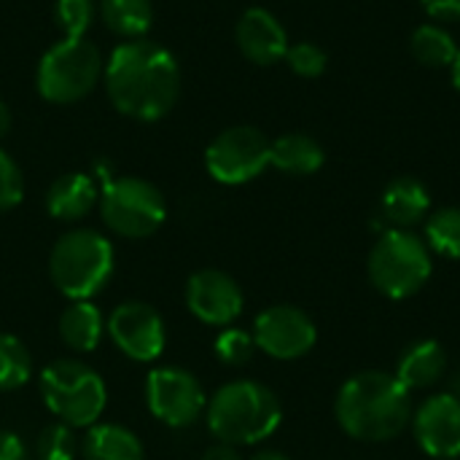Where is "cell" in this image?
<instances>
[{
	"label": "cell",
	"mask_w": 460,
	"mask_h": 460,
	"mask_svg": "<svg viewBox=\"0 0 460 460\" xmlns=\"http://www.w3.org/2000/svg\"><path fill=\"white\" fill-rule=\"evenodd\" d=\"M86 460H146L140 439L119 423H94L81 439Z\"/></svg>",
	"instance_id": "ffe728a7"
},
{
	"label": "cell",
	"mask_w": 460,
	"mask_h": 460,
	"mask_svg": "<svg viewBox=\"0 0 460 460\" xmlns=\"http://www.w3.org/2000/svg\"><path fill=\"white\" fill-rule=\"evenodd\" d=\"M97 205L108 229L127 240L151 237L167 218L164 194L143 178H116L105 183Z\"/></svg>",
	"instance_id": "ba28073f"
},
{
	"label": "cell",
	"mask_w": 460,
	"mask_h": 460,
	"mask_svg": "<svg viewBox=\"0 0 460 460\" xmlns=\"http://www.w3.org/2000/svg\"><path fill=\"white\" fill-rule=\"evenodd\" d=\"M113 264V245L105 234L94 229H70L51 248L49 275L62 296L89 302L111 283Z\"/></svg>",
	"instance_id": "277c9868"
},
{
	"label": "cell",
	"mask_w": 460,
	"mask_h": 460,
	"mask_svg": "<svg viewBox=\"0 0 460 460\" xmlns=\"http://www.w3.org/2000/svg\"><path fill=\"white\" fill-rule=\"evenodd\" d=\"M426 13L439 22H460V0H420Z\"/></svg>",
	"instance_id": "4dcf8cb0"
},
{
	"label": "cell",
	"mask_w": 460,
	"mask_h": 460,
	"mask_svg": "<svg viewBox=\"0 0 460 460\" xmlns=\"http://www.w3.org/2000/svg\"><path fill=\"white\" fill-rule=\"evenodd\" d=\"M251 460H288L283 453H278V450H261V453H256Z\"/></svg>",
	"instance_id": "e575fe53"
},
{
	"label": "cell",
	"mask_w": 460,
	"mask_h": 460,
	"mask_svg": "<svg viewBox=\"0 0 460 460\" xmlns=\"http://www.w3.org/2000/svg\"><path fill=\"white\" fill-rule=\"evenodd\" d=\"M453 84H456V89L460 92V49H458V54H456V59H453Z\"/></svg>",
	"instance_id": "d590c367"
},
{
	"label": "cell",
	"mask_w": 460,
	"mask_h": 460,
	"mask_svg": "<svg viewBox=\"0 0 460 460\" xmlns=\"http://www.w3.org/2000/svg\"><path fill=\"white\" fill-rule=\"evenodd\" d=\"M35 453H38V460H75V456L81 453V442L70 426L51 423L38 434Z\"/></svg>",
	"instance_id": "484cf974"
},
{
	"label": "cell",
	"mask_w": 460,
	"mask_h": 460,
	"mask_svg": "<svg viewBox=\"0 0 460 460\" xmlns=\"http://www.w3.org/2000/svg\"><path fill=\"white\" fill-rule=\"evenodd\" d=\"M27 450L22 439L11 431H0V460H24Z\"/></svg>",
	"instance_id": "1f68e13d"
},
{
	"label": "cell",
	"mask_w": 460,
	"mask_h": 460,
	"mask_svg": "<svg viewBox=\"0 0 460 460\" xmlns=\"http://www.w3.org/2000/svg\"><path fill=\"white\" fill-rule=\"evenodd\" d=\"M202 460H243V456L237 453V447H234V445L218 442V445H213V447H208V450H205Z\"/></svg>",
	"instance_id": "d6a6232c"
},
{
	"label": "cell",
	"mask_w": 460,
	"mask_h": 460,
	"mask_svg": "<svg viewBox=\"0 0 460 460\" xmlns=\"http://www.w3.org/2000/svg\"><path fill=\"white\" fill-rule=\"evenodd\" d=\"M108 334L113 345L132 361L148 364L164 353V321L146 302H124L108 318Z\"/></svg>",
	"instance_id": "7c38bea8"
},
{
	"label": "cell",
	"mask_w": 460,
	"mask_h": 460,
	"mask_svg": "<svg viewBox=\"0 0 460 460\" xmlns=\"http://www.w3.org/2000/svg\"><path fill=\"white\" fill-rule=\"evenodd\" d=\"M447 369V356L445 348L437 340H418L404 348V353L396 361V380L412 394V391H426L442 380Z\"/></svg>",
	"instance_id": "e0dca14e"
},
{
	"label": "cell",
	"mask_w": 460,
	"mask_h": 460,
	"mask_svg": "<svg viewBox=\"0 0 460 460\" xmlns=\"http://www.w3.org/2000/svg\"><path fill=\"white\" fill-rule=\"evenodd\" d=\"M40 394L51 415L70 429H92L108 404L102 377L73 358L54 361L40 375Z\"/></svg>",
	"instance_id": "8992f818"
},
{
	"label": "cell",
	"mask_w": 460,
	"mask_h": 460,
	"mask_svg": "<svg viewBox=\"0 0 460 460\" xmlns=\"http://www.w3.org/2000/svg\"><path fill=\"white\" fill-rule=\"evenodd\" d=\"M286 62L288 67L296 73V75H305V78H318L326 65H329V57L321 46L310 43V40H299L294 46H288L286 51Z\"/></svg>",
	"instance_id": "f1b7e54d"
},
{
	"label": "cell",
	"mask_w": 460,
	"mask_h": 460,
	"mask_svg": "<svg viewBox=\"0 0 460 460\" xmlns=\"http://www.w3.org/2000/svg\"><path fill=\"white\" fill-rule=\"evenodd\" d=\"M412 431L426 456L437 460L460 458V396L434 394L412 412Z\"/></svg>",
	"instance_id": "4fadbf2b"
},
{
	"label": "cell",
	"mask_w": 460,
	"mask_h": 460,
	"mask_svg": "<svg viewBox=\"0 0 460 460\" xmlns=\"http://www.w3.org/2000/svg\"><path fill=\"white\" fill-rule=\"evenodd\" d=\"M383 218L391 224V229H412L420 221H426L431 210V194L418 178H396L385 186L380 199Z\"/></svg>",
	"instance_id": "2e32d148"
},
{
	"label": "cell",
	"mask_w": 460,
	"mask_h": 460,
	"mask_svg": "<svg viewBox=\"0 0 460 460\" xmlns=\"http://www.w3.org/2000/svg\"><path fill=\"white\" fill-rule=\"evenodd\" d=\"M24 197V178L16 162L0 148V213L16 208Z\"/></svg>",
	"instance_id": "f546056e"
},
{
	"label": "cell",
	"mask_w": 460,
	"mask_h": 460,
	"mask_svg": "<svg viewBox=\"0 0 460 460\" xmlns=\"http://www.w3.org/2000/svg\"><path fill=\"white\" fill-rule=\"evenodd\" d=\"M245 305L237 280L221 270H199L186 280V307L208 326H229Z\"/></svg>",
	"instance_id": "5bb4252c"
},
{
	"label": "cell",
	"mask_w": 460,
	"mask_h": 460,
	"mask_svg": "<svg viewBox=\"0 0 460 460\" xmlns=\"http://www.w3.org/2000/svg\"><path fill=\"white\" fill-rule=\"evenodd\" d=\"M8 129H11V111H8V105L0 100V137H5Z\"/></svg>",
	"instance_id": "836d02e7"
},
{
	"label": "cell",
	"mask_w": 460,
	"mask_h": 460,
	"mask_svg": "<svg viewBox=\"0 0 460 460\" xmlns=\"http://www.w3.org/2000/svg\"><path fill=\"white\" fill-rule=\"evenodd\" d=\"M100 202V191L86 172L59 175L46 191V210L57 221H81Z\"/></svg>",
	"instance_id": "ac0fdd59"
},
{
	"label": "cell",
	"mask_w": 460,
	"mask_h": 460,
	"mask_svg": "<svg viewBox=\"0 0 460 460\" xmlns=\"http://www.w3.org/2000/svg\"><path fill=\"white\" fill-rule=\"evenodd\" d=\"M105 332V318L92 302H73L59 315V337L75 353H92Z\"/></svg>",
	"instance_id": "44dd1931"
},
{
	"label": "cell",
	"mask_w": 460,
	"mask_h": 460,
	"mask_svg": "<svg viewBox=\"0 0 460 460\" xmlns=\"http://www.w3.org/2000/svg\"><path fill=\"white\" fill-rule=\"evenodd\" d=\"M205 418L218 442L240 447L270 439L283 420V407L267 385L256 380H234L216 391L208 402Z\"/></svg>",
	"instance_id": "3957f363"
},
{
	"label": "cell",
	"mask_w": 460,
	"mask_h": 460,
	"mask_svg": "<svg viewBox=\"0 0 460 460\" xmlns=\"http://www.w3.org/2000/svg\"><path fill=\"white\" fill-rule=\"evenodd\" d=\"M102 75L100 49L84 38H62L38 62L35 86L46 102L70 105L86 97Z\"/></svg>",
	"instance_id": "52a82bcc"
},
{
	"label": "cell",
	"mask_w": 460,
	"mask_h": 460,
	"mask_svg": "<svg viewBox=\"0 0 460 460\" xmlns=\"http://www.w3.org/2000/svg\"><path fill=\"white\" fill-rule=\"evenodd\" d=\"M100 19L113 35L137 40L151 30L154 5L151 0H100Z\"/></svg>",
	"instance_id": "7402d4cb"
},
{
	"label": "cell",
	"mask_w": 460,
	"mask_h": 460,
	"mask_svg": "<svg viewBox=\"0 0 460 460\" xmlns=\"http://www.w3.org/2000/svg\"><path fill=\"white\" fill-rule=\"evenodd\" d=\"M412 396L388 372H358L337 394L334 418L358 442H391L412 423Z\"/></svg>",
	"instance_id": "7a4b0ae2"
},
{
	"label": "cell",
	"mask_w": 460,
	"mask_h": 460,
	"mask_svg": "<svg viewBox=\"0 0 460 460\" xmlns=\"http://www.w3.org/2000/svg\"><path fill=\"white\" fill-rule=\"evenodd\" d=\"M253 342L270 358L296 361L315 348L318 329L305 310L294 305H275L253 321Z\"/></svg>",
	"instance_id": "8fae6325"
},
{
	"label": "cell",
	"mask_w": 460,
	"mask_h": 460,
	"mask_svg": "<svg viewBox=\"0 0 460 460\" xmlns=\"http://www.w3.org/2000/svg\"><path fill=\"white\" fill-rule=\"evenodd\" d=\"M367 272L372 286L388 299H410L426 288L434 272V259L418 234L410 229H388L369 251Z\"/></svg>",
	"instance_id": "5b68a950"
},
{
	"label": "cell",
	"mask_w": 460,
	"mask_h": 460,
	"mask_svg": "<svg viewBox=\"0 0 460 460\" xmlns=\"http://www.w3.org/2000/svg\"><path fill=\"white\" fill-rule=\"evenodd\" d=\"M146 402L151 415L170 429H186L208 410L202 383L178 367H162L146 377Z\"/></svg>",
	"instance_id": "30bf717a"
},
{
	"label": "cell",
	"mask_w": 460,
	"mask_h": 460,
	"mask_svg": "<svg viewBox=\"0 0 460 460\" xmlns=\"http://www.w3.org/2000/svg\"><path fill=\"white\" fill-rule=\"evenodd\" d=\"M213 350H216V358H218L224 367L240 369V367H245V364L253 358L256 342H253V334H248V332H243V329L226 326V329L216 337Z\"/></svg>",
	"instance_id": "4316f807"
},
{
	"label": "cell",
	"mask_w": 460,
	"mask_h": 460,
	"mask_svg": "<svg viewBox=\"0 0 460 460\" xmlns=\"http://www.w3.org/2000/svg\"><path fill=\"white\" fill-rule=\"evenodd\" d=\"M426 245L429 251L445 256V259H460V208L450 205L437 210L426 221Z\"/></svg>",
	"instance_id": "cb8c5ba5"
},
{
	"label": "cell",
	"mask_w": 460,
	"mask_h": 460,
	"mask_svg": "<svg viewBox=\"0 0 460 460\" xmlns=\"http://www.w3.org/2000/svg\"><path fill=\"white\" fill-rule=\"evenodd\" d=\"M102 75L113 108L137 121L167 116L181 94V67L175 57L146 38L119 43Z\"/></svg>",
	"instance_id": "6da1fadb"
},
{
	"label": "cell",
	"mask_w": 460,
	"mask_h": 460,
	"mask_svg": "<svg viewBox=\"0 0 460 460\" xmlns=\"http://www.w3.org/2000/svg\"><path fill=\"white\" fill-rule=\"evenodd\" d=\"M412 57L429 67H450L458 46L442 24H420L410 38Z\"/></svg>",
	"instance_id": "603a6c76"
},
{
	"label": "cell",
	"mask_w": 460,
	"mask_h": 460,
	"mask_svg": "<svg viewBox=\"0 0 460 460\" xmlns=\"http://www.w3.org/2000/svg\"><path fill=\"white\" fill-rule=\"evenodd\" d=\"M323 162H326L323 146L302 132L280 135L270 146V164L286 175H313L323 167Z\"/></svg>",
	"instance_id": "d6986e66"
},
{
	"label": "cell",
	"mask_w": 460,
	"mask_h": 460,
	"mask_svg": "<svg viewBox=\"0 0 460 460\" xmlns=\"http://www.w3.org/2000/svg\"><path fill=\"white\" fill-rule=\"evenodd\" d=\"M270 140L261 129L240 124L229 127L205 151V167L210 178L224 186H240L259 178L270 167Z\"/></svg>",
	"instance_id": "9c48e42d"
},
{
	"label": "cell",
	"mask_w": 460,
	"mask_h": 460,
	"mask_svg": "<svg viewBox=\"0 0 460 460\" xmlns=\"http://www.w3.org/2000/svg\"><path fill=\"white\" fill-rule=\"evenodd\" d=\"M54 19L65 32V38H84V32L92 27L94 5L92 0H57Z\"/></svg>",
	"instance_id": "83f0119b"
},
{
	"label": "cell",
	"mask_w": 460,
	"mask_h": 460,
	"mask_svg": "<svg viewBox=\"0 0 460 460\" xmlns=\"http://www.w3.org/2000/svg\"><path fill=\"white\" fill-rule=\"evenodd\" d=\"M234 38H237L243 57L251 59L253 65L267 67V65L286 59V51H288L286 27L267 8H248L237 22Z\"/></svg>",
	"instance_id": "9a60e30c"
},
{
	"label": "cell",
	"mask_w": 460,
	"mask_h": 460,
	"mask_svg": "<svg viewBox=\"0 0 460 460\" xmlns=\"http://www.w3.org/2000/svg\"><path fill=\"white\" fill-rule=\"evenodd\" d=\"M32 375V358L22 340L0 334V391L22 388Z\"/></svg>",
	"instance_id": "d4e9b609"
}]
</instances>
